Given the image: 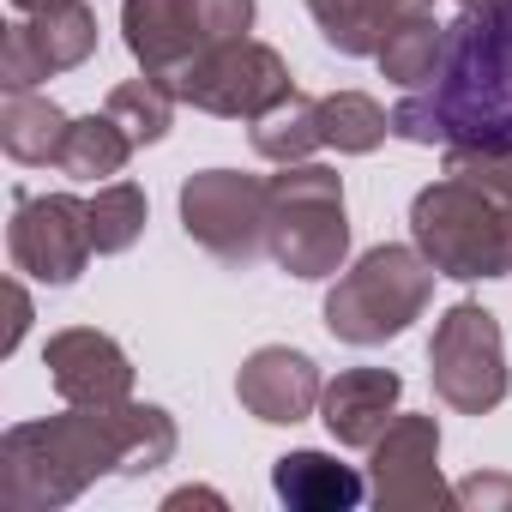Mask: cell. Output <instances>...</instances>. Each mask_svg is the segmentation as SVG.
Listing matches in <instances>:
<instances>
[{
	"label": "cell",
	"mask_w": 512,
	"mask_h": 512,
	"mask_svg": "<svg viewBox=\"0 0 512 512\" xmlns=\"http://www.w3.org/2000/svg\"><path fill=\"white\" fill-rule=\"evenodd\" d=\"M392 133L410 145L512 157V19L464 7L446 25L440 73L392 109Z\"/></svg>",
	"instance_id": "1"
},
{
	"label": "cell",
	"mask_w": 512,
	"mask_h": 512,
	"mask_svg": "<svg viewBox=\"0 0 512 512\" xmlns=\"http://www.w3.org/2000/svg\"><path fill=\"white\" fill-rule=\"evenodd\" d=\"M410 235L440 278H512V157L446 151V175L410 199Z\"/></svg>",
	"instance_id": "2"
},
{
	"label": "cell",
	"mask_w": 512,
	"mask_h": 512,
	"mask_svg": "<svg viewBox=\"0 0 512 512\" xmlns=\"http://www.w3.org/2000/svg\"><path fill=\"white\" fill-rule=\"evenodd\" d=\"M133 404V398H127ZM127 404H67L61 416L0 434V506L55 512L97 476L127 470Z\"/></svg>",
	"instance_id": "3"
},
{
	"label": "cell",
	"mask_w": 512,
	"mask_h": 512,
	"mask_svg": "<svg viewBox=\"0 0 512 512\" xmlns=\"http://www.w3.org/2000/svg\"><path fill=\"white\" fill-rule=\"evenodd\" d=\"M272 211H266V253L278 272L320 284L338 278L350 260V217H344V181L326 163H278Z\"/></svg>",
	"instance_id": "4"
},
{
	"label": "cell",
	"mask_w": 512,
	"mask_h": 512,
	"mask_svg": "<svg viewBox=\"0 0 512 512\" xmlns=\"http://www.w3.org/2000/svg\"><path fill=\"white\" fill-rule=\"evenodd\" d=\"M434 278L440 272L428 266L422 247H398V241L368 247L326 296V332L356 350L404 338L410 320H422V308L434 302Z\"/></svg>",
	"instance_id": "5"
},
{
	"label": "cell",
	"mask_w": 512,
	"mask_h": 512,
	"mask_svg": "<svg viewBox=\"0 0 512 512\" xmlns=\"http://www.w3.org/2000/svg\"><path fill=\"white\" fill-rule=\"evenodd\" d=\"M428 380H434V398L458 416L500 410V398L512 386L500 320L476 302H452L434 326V344H428Z\"/></svg>",
	"instance_id": "6"
},
{
	"label": "cell",
	"mask_w": 512,
	"mask_h": 512,
	"mask_svg": "<svg viewBox=\"0 0 512 512\" xmlns=\"http://www.w3.org/2000/svg\"><path fill=\"white\" fill-rule=\"evenodd\" d=\"M266 211H272V187L260 175L241 169H199L181 181V229L187 241H199L211 260L247 272L266 253Z\"/></svg>",
	"instance_id": "7"
},
{
	"label": "cell",
	"mask_w": 512,
	"mask_h": 512,
	"mask_svg": "<svg viewBox=\"0 0 512 512\" xmlns=\"http://www.w3.org/2000/svg\"><path fill=\"white\" fill-rule=\"evenodd\" d=\"M169 91H175L181 103L205 109V115H223V121H260V115H266L272 103H284L296 85H290V67H284L278 49L241 37V43H217V49H205L199 61H187V67L169 79Z\"/></svg>",
	"instance_id": "8"
},
{
	"label": "cell",
	"mask_w": 512,
	"mask_h": 512,
	"mask_svg": "<svg viewBox=\"0 0 512 512\" xmlns=\"http://www.w3.org/2000/svg\"><path fill=\"white\" fill-rule=\"evenodd\" d=\"M7 253H13V272L67 290L79 284V272L91 266V199L73 193H19L13 199V229H7Z\"/></svg>",
	"instance_id": "9"
},
{
	"label": "cell",
	"mask_w": 512,
	"mask_h": 512,
	"mask_svg": "<svg viewBox=\"0 0 512 512\" xmlns=\"http://www.w3.org/2000/svg\"><path fill=\"white\" fill-rule=\"evenodd\" d=\"M368 494L380 512H440L458 500L440 476V422L434 416L386 422V434L368 446Z\"/></svg>",
	"instance_id": "10"
},
{
	"label": "cell",
	"mask_w": 512,
	"mask_h": 512,
	"mask_svg": "<svg viewBox=\"0 0 512 512\" xmlns=\"http://www.w3.org/2000/svg\"><path fill=\"white\" fill-rule=\"evenodd\" d=\"M91 55H97V13L85 7V0L55 7V13H31V19H13L7 37H0V85L31 91L37 79L73 73Z\"/></svg>",
	"instance_id": "11"
},
{
	"label": "cell",
	"mask_w": 512,
	"mask_h": 512,
	"mask_svg": "<svg viewBox=\"0 0 512 512\" xmlns=\"http://www.w3.org/2000/svg\"><path fill=\"white\" fill-rule=\"evenodd\" d=\"M43 368L61 392V404H127L133 398V362L109 332L67 326L49 338Z\"/></svg>",
	"instance_id": "12"
},
{
	"label": "cell",
	"mask_w": 512,
	"mask_h": 512,
	"mask_svg": "<svg viewBox=\"0 0 512 512\" xmlns=\"http://www.w3.org/2000/svg\"><path fill=\"white\" fill-rule=\"evenodd\" d=\"M235 398L247 416H260V422H308L326 398V380L314 368L308 350H290V344H266V350H253L235 374Z\"/></svg>",
	"instance_id": "13"
},
{
	"label": "cell",
	"mask_w": 512,
	"mask_h": 512,
	"mask_svg": "<svg viewBox=\"0 0 512 512\" xmlns=\"http://www.w3.org/2000/svg\"><path fill=\"white\" fill-rule=\"evenodd\" d=\"M121 37L133 49V61L151 79H175L187 61L205 55L199 19H193V0H121Z\"/></svg>",
	"instance_id": "14"
},
{
	"label": "cell",
	"mask_w": 512,
	"mask_h": 512,
	"mask_svg": "<svg viewBox=\"0 0 512 512\" xmlns=\"http://www.w3.org/2000/svg\"><path fill=\"white\" fill-rule=\"evenodd\" d=\"M398 398H404V380L392 368H344L320 398V422L338 446L368 452L386 434V422L398 416Z\"/></svg>",
	"instance_id": "15"
},
{
	"label": "cell",
	"mask_w": 512,
	"mask_h": 512,
	"mask_svg": "<svg viewBox=\"0 0 512 512\" xmlns=\"http://www.w3.org/2000/svg\"><path fill=\"white\" fill-rule=\"evenodd\" d=\"M272 488H278V500L296 506V512H350V506H362V494H368V482H362L350 464L326 458V452H284V458L272 464Z\"/></svg>",
	"instance_id": "16"
},
{
	"label": "cell",
	"mask_w": 512,
	"mask_h": 512,
	"mask_svg": "<svg viewBox=\"0 0 512 512\" xmlns=\"http://www.w3.org/2000/svg\"><path fill=\"white\" fill-rule=\"evenodd\" d=\"M67 115L37 97V91H7L0 97V145H7L13 163H55L67 145Z\"/></svg>",
	"instance_id": "17"
},
{
	"label": "cell",
	"mask_w": 512,
	"mask_h": 512,
	"mask_svg": "<svg viewBox=\"0 0 512 512\" xmlns=\"http://www.w3.org/2000/svg\"><path fill=\"white\" fill-rule=\"evenodd\" d=\"M308 13L338 55H380L386 31L416 7H404V0H308Z\"/></svg>",
	"instance_id": "18"
},
{
	"label": "cell",
	"mask_w": 512,
	"mask_h": 512,
	"mask_svg": "<svg viewBox=\"0 0 512 512\" xmlns=\"http://www.w3.org/2000/svg\"><path fill=\"white\" fill-rule=\"evenodd\" d=\"M440 55H446V25H434V7H416V13H404L386 31V43H380L374 61H380V73L392 85L416 91V85H428L440 73Z\"/></svg>",
	"instance_id": "19"
},
{
	"label": "cell",
	"mask_w": 512,
	"mask_h": 512,
	"mask_svg": "<svg viewBox=\"0 0 512 512\" xmlns=\"http://www.w3.org/2000/svg\"><path fill=\"white\" fill-rule=\"evenodd\" d=\"M139 145L127 139V127L103 109V115H79L73 127H67V145H61V175H73V181H109V175H121L127 169V157H133Z\"/></svg>",
	"instance_id": "20"
},
{
	"label": "cell",
	"mask_w": 512,
	"mask_h": 512,
	"mask_svg": "<svg viewBox=\"0 0 512 512\" xmlns=\"http://www.w3.org/2000/svg\"><path fill=\"white\" fill-rule=\"evenodd\" d=\"M326 133H320V97H302L290 91L284 103H272L260 121H253V151L266 163H308V151H320Z\"/></svg>",
	"instance_id": "21"
},
{
	"label": "cell",
	"mask_w": 512,
	"mask_h": 512,
	"mask_svg": "<svg viewBox=\"0 0 512 512\" xmlns=\"http://www.w3.org/2000/svg\"><path fill=\"white\" fill-rule=\"evenodd\" d=\"M320 133H326V145H338L344 157H368V151L386 145L392 115H386L374 97H362V91H332V97H320Z\"/></svg>",
	"instance_id": "22"
},
{
	"label": "cell",
	"mask_w": 512,
	"mask_h": 512,
	"mask_svg": "<svg viewBox=\"0 0 512 512\" xmlns=\"http://www.w3.org/2000/svg\"><path fill=\"white\" fill-rule=\"evenodd\" d=\"M175 103H181V97H175L163 79H151V73H145V79H127V85H115L103 109H109V115L127 127V139H133V145H157V139L175 127Z\"/></svg>",
	"instance_id": "23"
},
{
	"label": "cell",
	"mask_w": 512,
	"mask_h": 512,
	"mask_svg": "<svg viewBox=\"0 0 512 512\" xmlns=\"http://www.w3.org/2000/svg\"><path fill=\"white\" fill-rule=\"evenodd\" d=\"M145 217H151V205H145V193L133 181H103L91 193V241H97V253H127L145 235Z\"/></svg>",
	"instance_id": "24"
},
{
	"label": "cell",
	"mask_w": 512,
	"mask_h": 512,
	"mask_svg": "<svg viewBox=\"0 0 512 512\" xmlns=\"http://www.w3.org/2000/svg\"><path fill=\"white\" fill-rule=\"evenodd\" d=\"M193 19H199L205 49H217V43H241L247 25H253V0H193Z\"/></svg>",
	"instance_id": "25"
},
{
	"label": "cell",
	"mask_w": 512,
	"mask_h": 512,
	"mask_svg": "<svg viewBox=\"0 0 512 512\" xmlns=\"http://www.w3.org/2000/svg\"><path fill=\"white\" fill-rule=\"evenodd\" d=\"M452 494H458V506H482V512H494V506H512V476L476 470V476H464Z\"/></svg>",
	"instance_id": "26"
},
{
	"label": "cell",
	"mask_w": 512,
	"mask_h": 512,
	"mask_svg": "<svg viewBox=\"0 0 512 512\" xmlns=\"http://www.w3.org/2000/svg\"><path fill=\"white\" fill-rule=\"evenodd\" d=\"M7 308H13V320H7V338H0V350L13 356V350H19V338L31 332V296H25V290L13 284V290H7Z\"/></svg>",
	"instance_id": "27"
},
{
	"label": "cell",
	"mask_w": 512,
	"mask_h": 512,
	"mask_svg": "<svg viewBox=\"0 0 512 512\" xmlns=\"http://www.w3.org/2000/svg\"><path fill=\"white\" fill-rule=\"evenodd\" d=\"M163 506H169V512H181V506H223V494H217V488H175Z\"/></svg>",
	"instance_id": "28"
},
{
	"label": "cell",
	"mask_w": 512,
	"mask_h": 512,
	"mask_svg": "<svg viewBox=\"0 0 512 512\" xmlns=\"http://www.w3.org/2000/svg\"><path fill=\"white\" fill-rule=\"evenodd\" d=\"M19 13H55V7H73V0H13Z\"/></svg>",
	"instance_id": "29"
},
{
	"label": "cell",
	"mask_w": 512,
	"mask_h": 512,
	"mask_svg": "<svg viewBox=\"0 0 512 512\" xmlns=\"http://www.w3.org/2000/svg\"><path fill=\"white\" fill-rule=\"evenodd\" d=\"M464 7H482V13H506L512 19V0H464Z\"/></svg>",
	"instance_id": "30"
},
{
	"label": "cell",
	"mask_w": 512,
	"mask_h": 512,
	"mask_svg": "<svg viewBox=\"0 0 512 512\" xmlns=\"http://www.w3.org/2000/svg\"><path fill=\"white\" fill-rule=\"evenodd\" d=\"M404 7H434V0H404Z\"/></svg>",
	"instance_id": "31"
}]
</instances>
